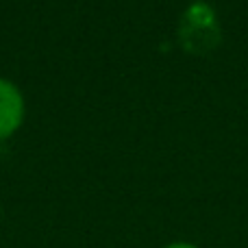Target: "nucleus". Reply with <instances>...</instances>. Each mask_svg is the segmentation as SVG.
Returning a JSON list of instances; mask_svg holds the SVG:
<instances>
[{
	"mask_svg": "<svg viewBox=\"0 0 248 248\" xmlns=\"http://www.w3.org/2000/svg\"><path fill=\"white\" fill-rule=\"evenodd\" d=\"M24 120L22 92L7 78H0V140L11 137Z\"/></svg>",
	"mask_w": 248,
	"mask_h": 248,
	"instance_id": "obj_1",
	"label": "nucleus"
},
{
	"mask_svg": "<svg viewBox=\"0 0 248 248\" xmlns=\"http://www.w3.org/2000/svg\"><path fill=\"white\" fill-rule=\"evenodd\" d=\"M166 248H198V246L189 244V242H174V244H170V246H166Z\"/></svg>",
	"mask_w": 248,
	"mask_h": 248,
	"instance_id": "obj_2",
	"label": "nucleus"
}]
</instances>
